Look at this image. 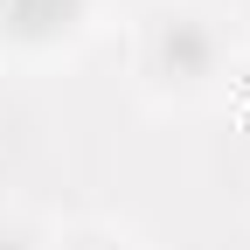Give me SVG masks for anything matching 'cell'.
Returning a JSON list of instances; mask_svg holds the SVG:
<instances>
[{
  "mask_svg": "<svg viewBox=\"0 0 250 250\" xmlns=\"http://www.w3.org/2000/svg\"><path fill=\"white\" fill-rule=\"evenodd\" d=\"M56 250H125V236H111V229H70V236H56Z\"/></svg>",
  "mask_w": 250,
  "mask_h": 250,
  "instance_id": "277c9868",
  "label": "cell"
},
{
  "mask_svg": "<svg viewBox=\"0 0 250 250\" xmlns=\"http://www.w3.org/2000/svg\"><path fill=\"white\" fill-rule=\"evenodd\" d=\"M104 0H0V56L14 62H56L77 56L98 35Z\"/></svg>",
  "mask_w": 250,
  "mask_h": 250,
  "instance_id": "7a4b0ae2",
  "label": "cell"
},
{
  "mask_svg": "<svg viewBox=\"0 0 250 250\" xmlns=\"http://www.w3.org/2000/svg\"><path fill=\"white\" fill-rule=\"evenodd\" d=\"M0 250H56V236L21 208H0Z\"/></svg>",
  "mask_w": 250,
  "mask_h": 250,
  "instance_id": "3957f363",
  "label": "cell"
},
{
  "mask_svg": "<svg viewBox=\"0 0 250 250\" xmlns=\"http://www.w3.org/2000/svg\"><path fill=\"white\" fill-rule=\"evenodd\" d=\"M132 70L153 104H202L229 77V35L208 0H153L139 14Z\"/></svg>",
  "mask_w": 250,
  "mask_h": 250,
  "instance_id": "6da1fadb",
  "label": "cell"
}]
</instances>
